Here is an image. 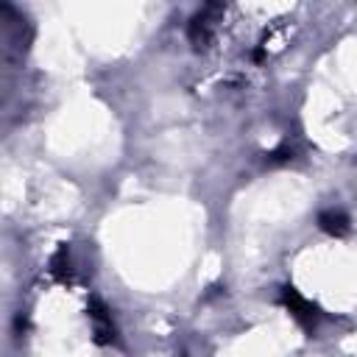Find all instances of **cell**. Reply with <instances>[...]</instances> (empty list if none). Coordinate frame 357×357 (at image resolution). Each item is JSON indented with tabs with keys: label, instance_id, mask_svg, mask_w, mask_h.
Here are the masks:
<instances>
[{
	"label": "cell",
	"instance_id": "1",
	"mask_svg": "<svg viewBox=\"0 0 357 357\" xmlns=\"http://www.w3.org/2000/svg\"><path fill=\"white\" fill-rule=\"evenodd\" d=\"M284 301H287L290 312H293V315H296L301 324H307V326H310V324L315 321V307H312L310 301H304V298H301V296H298L293 287H287V290H284Z\"/></svg>",
	"mask_w": 357,
	"mask_h": 357
},
{
	"label": "cell",
	"instance_id": "2",
	"mask_svg": "<svg viewBox=\"0 0 357 357\" xmlns=\"http://www.w3.org/2000/svg\"><path fill=\"white\" fill-rule=\"evenodd\" d=\"M321 229L329 234H343L349 229V218L343 212H324L321 215Z\"/></svg>",
	"mask_w": 357,
	"mask_h": 357
}]
</instances>
